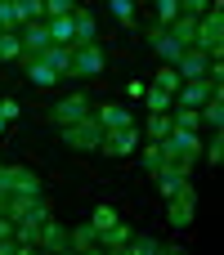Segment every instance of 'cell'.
<instances>
[{
  "label": "cell",
  "instance_id": "6da1fadb",
  "mask_svg": "<svg viewBox=\"0 0 224 255\" xmlns=\"http://www.w3.org/2000/svg\"><path fill=\"white\" fill-rule=\"evenodd\" d=\"M157 148H162V161H166V166L189 170V166L202 157V130H180V126H171V134L157 139Z\"/></svg>",
  "mask_w": 224,
  "mask_h": 255
},
{
  "label": "cell",
  "instance_id": "7a4b0ae2",
  "mask_svg": "<svg viewBox=\"0 0 224 255\" xmlns=\"http://www.w3.org/2000/svg\"><path fill=\"white\" fill-rule=\"evenodd\" d=\"M193 49H202V54H211V58H224V4L220 0H211V9L198 18Z\"/></svg>",
  "mask_w": 224,
  "mask_h": 255
},
{
  "label": "cell",
  "instance_id": "3957f363",
  "mask_svg": "<svg viewBox=\"0 0 224 255\" xmlns=\"http://www.w3.org/2000/svg\"><path fill=\"white\" fill-rule=\"evenodd\" d=\"M58 130H63L67 148H76V152H94V148H99V139H103V130H99V121H94V117H81V121L58 126Z\"/></svg>",
  "mask_w": 224,
  "mask_h": 255
},
{
  "label": "cell",
  "instance_id": "277c9868",
  "mask_svg": "<svg viewBox=\"0 0 224 255\" xmlns=\"http://www.w3.org/2000/svg\"><path fill=\"white\" fill-rule=\"evenodd\" d=\"M193 215H198V188H193V184H184L175 197H166V220H171L175 229H189V224H193Z\"/></svg>",
  "mask_w": 224,
  "mask_h": 255
},
{
  "label": "cell",
  "instance_id": "5b68a950",
  "mask_svg": "<svg viewBox=\"0 0 224 255\" xmlns=\"http://www.w3.org/2000/svg\"><path fill=\"white\" fill-rule=\"evenodd\" d=\"M108 67V54H103V45L99 40H90V45H76L72 49V76H99Z\"/></svg>",
  "mask_w": 224,
  "mask_h": 255
},
{
  "label": "cell",
  "instance_id": "8992f818",
  "mask_svg": "<svg viewBox=\"0 0 224 255\" xmlns=\"http://www.w3.org/2000/svg\"><path fill=\"white\" fill-rule=\"evenodd\" d=\"M135 148H139V130L121 126V130H103V139H99L94 152H103V157H130Z\"/></svg>",
  "mask_w": 224,
  "mask_h": 255
},
{
  "label": "cell",
  "instance_id": "52a82bcc",
  "mask_svg": "<svg viewBox=\"0 0 224 255\" xmlns=\"http://www.w3.org/2000/svg\"><path fill=\"white\" fill-rule=\"evenodd\" d=\"M18 40H22V58H36V54L49 45V27H45V18H36V22H22Z\"/></svg>",
  "mask_w": 224,
  "mask_h": 255
},
{
  "label": "cell",
  "instance_id": "ba28073f",
  "mask_svg": "<svg viewBox=\"0 0 224 255\" xmlns=\"http://www.w3.org/2000/svg\"><path fill=\"white\" fill-rule=\"evenodd\" d=\"M148 45H153V54H157L162 63H171V67H175V58L184 54V45H180L166 27H148Z\"/></svg>",
  "mask_w": 224,
  "mask_h": 255
},
{
  "label": "cell",
  "instance_id": "9c48e42d",
  "mask_svg": "<svg viewBox=\"0 0 224 255\" xmlns=\"http://www.w3.org/2000/svg\"><path fill=\"white\" fill-rule=\"evenodd\" d=\"M211 90H220V85H211L207 76H193V81H180V90H175V99H180L184 108H202V103L211 99Z\"/></svg>",
  "mask_w": 224,
  "mask_h": 255
},
{
  "label": "cell",
  "instance_id": "30bf717a",
  "mask_svg": "<svg viewBox=\"0 0 224 255\" xmlns=\"http://www.w3.org/2000/svg\"><path fill=\"white\" fill-rule=\"evenodd\" d=\"M207 63H211V54H202V49H184L180 58H175V72H180V81H193V76H207Z\"/></svg>",
  "mask_w": 224,
  "mask_h": 255
},
{
  "label": "cell",
  "instance_id": "8fae6325",
  "mask_svg": "<svg viewBox=\"0 0 224 255\" xmlns=\"http://www.w3.org/2000/svg\"><path fill=\"white\" fill-rule=\"evenodd\" d=\"M81 117H90V99H85V94H67V99L54 108V126H72V121H81Z\"/></svg>",
  "mask_w": 224,
  "mask_h": 255
},
{
  "label": "cell",
  "instance_id": "7c38bea8",
  "mask_svg": "<svg viewBox=\"0 0 224 255\" xmlns=\"http://www.w3.org/2000/svg\"><path fill=\"white\" fill-rule=\"evenodd\" d=\"M36 251H67V229H63L54 215L40 224V233H36Z\"/></svg>",
  "mask_w": 224,
  "mask_h": 255
},
{
  "label": "cell",
  "instance_id": "4fadbf2b",
  "mask_svg": "<svg viewBox=\"0 0 224 255\" xmlns=\"http://www.w3.org/2000/svg\"><path fill=\"white\" fill-rule=\"evenodd\" d=\"M90 117L99 121V130H121V126H135L126 103H103V108H99V112H90Z\"/></svg>",
  "mask_w": 224,
  "mask_h": 255
},
{
  "label": "cell",
  "instance_id": "5bb4252c",
  "mask_svg": "<svg viewBox=\"0 0 224 255\" xmlns=\"http://www.w3.org/2000/svg\"><path fill=\"white\" fill-rule=\"evenodd\" d=\"M36 58H40V63H49L58 76H72V45H54V40H49Z\"/></svg>",
  "mask_w": 224,
  "mask_h": 255
},
{
  "label": "cell",
  "instance_id": "9a60e30c",
  "mask_svg": "<svg viewBox=\"0 0 224 255\" xmlns=\"http://www.w3.org/2000/svg\"><path fill=\"white\" fill-rule=\"evenodd\" d=\"M153 179H157V193H162V197H175V193L189 184V170H180V166H162V170H153Z\"/></svg>",
  "mask_w": 224,
  "mask_h": 255
},
{
  "label": "cell",
  "instance_id": "2e32d148",
  "mask_svg": "<svg viewBox=\"0 0 224 255\" xmlns=\"http://www.w3.org/2000/svg\"><path fill=\"white\" fill-rule=\"evenodd\" d=\"M72 27H76L72 49H76V45H90V40L99 36V22H94V13H90V9H72Z\"/></svg>",
  "mask_w": 224,
  "mask_h": 255
},
{
  "label": "cell",
  "instance_id": "e0dca14e",
  "mask_svg": "<svg viewBox=\"0 0 224 255\" xmlns=\"http://www.w3.org/2000/svg\"><path fill=\"white\" fill-rule=\"evenodd\" d=\"M198 112H202V126H211V130H224V85H220V90H211V99H207Z\"/></svg>",
  "mask_w": 224,
  "mask_h": 255
},
{
  "label": "cell",
  "instance_id": "ac0fdd59",
  "mask_svg": "<svg viewBox=\"0 0 224 255\" xmlns=\"http://www.w3.org/2000/svg\"><path fill=\"white\" fill-rule=\"evenodd\" d=\"M22 67H27V81H31L36 90H49V85L58 81V72H54L49 63H40V58H22Z\"/></svg>",
  "mask_w": 224,
  "mask_h": 255
},
{
  "label": "cell",
  "instance_id": "d6986e66",
  "mask_svg": "<svg viewBox=\"0 0 224 255\" xmlns=\"http://www.w3.org/2000/svg\"><path fill=\"white\" fill-rule=\"evenodd\" d=\"M126 251H130V255H166V242L153 238V233H130Z\"/></svg>",
  "mask_w": 224,
  "mask_h": 255
},
{
  "label": "cell",
  "instance_id": "ffe728a7",
  "mask_svg": "<svg viewBox=\"0 0 224 255\" xmlns=\"http://www.w3.org/2000/svg\"><path fill=\"white\" fill-rule=\"evenodd\" d=\"M67 247H72V251H99V233H94V224H90V220L76 224V229L67 233Z\"/></svg>",
  "mask_w": 224,
  "mask_h": 255
},
{
  "label": "cell",
  "instance_id": "44dd1931",
  "mask_svg": "<svg viewBox=\"0 0 224 255\" xmlns=\"http://www.w3.org/2000/svg\"><path fill=\"white\" fill-rule=\"evenodd\" d=\"M126 242H130V224H121V220L99 233V251H126Z\"/></svg>",
  "mask_w": 224,
  "mask_h": 255
},
{
  "label": "cell",
  "instance_id": "7402d4cb",
  "mask_svg": "<svg viewBox=\"0 0 224 255\" xmlns=\"http://www.w3.org/2000/svg\"><path fill=\"white\" fill-rule=\"evenodd\" d=\"M45 27H49V40H54V45H72V40H76L72 13H63V18H45Z\"/></svg>",
  "mask_w": 224,
  "mask_h": 255
},
{
  "label": "cell",
  "instance_id": "603a6c76",
  "mask_svg": "<svg viewBox=\"0 0 224 255\" xmlns=\"http://www.w3.org/2000/svg\"><path fill=\"white\" fill-rule=\"evenodd\" d=\"M166 31H171V36H175V40H180V45L189 49V45H193V31H198V18H189V13H180V18H175V22L166 27Z\"/></svg>",
  "mask_w": 224,
  "mask_h": 255
},
{
  "label": "cell",
  "instance_id": "cb8c5ba5",
  "mask_svg": "<svg viewBox=\"0 0 224 255\" xmlns=\"http://www.w3.org/2000/svg\"><path fill=\"white\" fill-rule=\"evenodd\" d=\"M13 18H18V27L45 18V0H13Z\"/></svg>",
  "mask_w": 224,
  "mask_h": 255
},
{
  "label": "cell",
  "instance_id": "d4e9b609",
  "mask_svg": "<svg viewBox=\"0 0 224 255\" xmlns=\"http://www.w3.org/2000/svg\"><path fill=\"white\" fill-rule=\"evenodd\" d=\"M144 103H148V112H171L175 94H166V90H157V85H144Z\"/></svg>",
  "mask_w": 224,
  "mask_h": 255
},
{
  "label": "cell",
  "instance_id": "484cf974",
  "mask_svg": "<svg viewBox=\"0 0 224 255\" xmlns=\"http://www.w3.org/2000/svg\"><path fill=\"white\" fill-rule=\"evenodd\" d=\"M171 126H180V130H202V112H198V108H184V103H180V108L171 112Z\"/></svg>",
  "mask_w": 224,
  "mask_h": 255
},
{
  "label": "cell",
  "instance_id": "4316f807",
  "mask_svg": "<svg viewBox=\"0 0 224 255\" xmlns=\"http://www.w3.org/2000/svg\"><path fill=\"white\" fill-rule=\"evenodd\" d=\"M13 58H22V40L18 31H0V63H13Z\"/></svg>",
  "mask_w": 224,
  "mask_h": 255
},
{
  "label": "cell",
  "instance_id": "83f0119b",
  "mask_svg": "<svg viewBox=\"0 0 224 255\" xmlns=\"http://www.w3.org/2000/svg\"><path fill=\"white\" fill-rule=\"evenodd\" d=\"M220 157H224V134L211 130V143H202V161L207 166H220Z\"/></svg>",
  "mask_w": 224,
  "mask_h": 255
},
{
  "label": "cell",
  "instance_id": "f1b7e54d",
  "mask_svg": "<svg viewBox=\"0 0 224 255\" xmlns=\"http://www.w3.org/2000/svg\"><path fill=\"white\" fill-rule=\"evenodd\" d=\"M153 85H157V90H166V94H175V90H180V72H175L171 63H162V72L153 76Z\"/></svg>",
  "mask_w": 224,
  "mask_h": 255
},
{
  "label": "cell",
  "instance_id": "f546056e",
  "mask_svg": "<svg viewBox=\"0 0 224 255\" xmlns=\"http://www.w3.org/2000/svg\"><path fill=\"white\" fill-rule=\"evenodd\" d=\"M171 134V112H153L148 117V139L157 143V139H166Z\"/></svg>",
  "mask_w": 224,
  "mask_h": 255
},
{
  "label": "cell",
  "instance_id": "4dcf8cb0",
  "mask_svg": "<svg viewBox=\"0 0 224 255\" xmlns=\"http://www.w3.org/2000/svg\"><path fill=\"white\" fill-rule=\"evenodd\" d=\"M139 166H144V170H148V175H153V170H162V166H166V161H162V148H157V143H153V139H148V148H139Z\"/></svg>",
  "mask_w": 224,
  "mask_h": 255
},
{
  "label": "cell",
  "instance_id": "1f68e13d",
  "mask_svg": "<svg viewBox=\"0 0 224 255\" xmlns=\"http://www.w3.org/2000/svg\"><path fill=\"white\" fill-rule=\"evenodd\" d=\"M108 9L121 27H135V0H108Z\"/></svg>",
  "mask_w": 224,
  "mask_h": 255
},
{
  "label": "cell",
  "instance_id": "d6a6232c",
  "mask_svg": "<svg viewBox=\"0 0 224 255\" xmlns=\"http://www.w3.org/2000/svg\"><path fill=\"white\" fill-rule=\"evenodd\" d=\"M157 4V27H171L180 18V0H153Z\"/></svg>",
  "mask_w": 224,
  "mask_h": 255
},
{
  "label": "cell",
  "instance_id": "836d02e7",
  "mask_svg": "<svg viewBox=\"0 0 224 255\" xmlns=\"http://www.w3.org/2000/svg\"><path fill=\"white\" fill-rule=\"evenodd\" d=\"M90 224H94V233H103V229H112V224H117V211H112V206H94Z\"/></svg>",
  "mask_w": 224,
  "mask_h": 255
},
{
  "label": "cell",
  "instance_id": "e575fe53",
  "mask_svg": "<svg viewBox=\"0 0 224 255\" xmlns=\"http://www.w3.org/2000/svg\"><path fill=\"white\" fill-rule=\"evenodd\" d=\"M72 9H76V0H45V18H63Z\"/></svg>",
  "mask_w": 224,
  "mask_h": 255
},
{
  "label": "cell",
  "instance_id": "d590c367",
  "mask_svg": "<svg viewBox=\"0 0 224 255\" xmlns=\"http://www.w3.org/2000/svg\"><path fill=\"white\" fill-rule=\"evenodd\" d=\"M0 31H18V18H13V0H0Z\"/></svg>",
  "mask_w": 224,
  "mask_h": 255
},
{
  "label": "cell",
  "instance_id": "8d00e7d4",
  "mask_svg": "<svg viewBox=\"0 0 224 255\" xmlns=\"http://www.w3.org/2000/svg\"><path fill=\"white\" fill-rule=\"evenodd\" d=\"M211 9V0H180V13H189V18H202Z\"/></svg>",
  "mask_w": 224,
  "mask_h": 255
},
{
  "label": "cell",
  "instance_id": "74e56055",
  "mask_svg": "<svg viewBox=\"0 0 224 255\" xmlns=\"http://www.w3.org/2000/svg\"><path fill=\"white\" fill-rule=\"evenodd\" d=\"M18 112H22V108H18V99H0V117H4V121H13Z\"/></svg>",
  "mask_w": 224,
  "mask_h": 255
},
{
  "label": "cell",
  "instance_id": "f35d334b",
  "mask_svg": "<svg viewBox=\"0 0 224 255\" xmlns=\"http://www.w3.org/2000/svg\"><path fill=\"white\" fill-rule=\"evenodd\" d=\"M4 197H9V193H4V188H0V211H4Z\"/></svg>",
  "mask_w": 224,
  "mask_h": 255
},
{
  "label": "cell",
  "instance_id": "ab89813d",
  "mask_svg": "<svg viewBox=\"0 0 224 255\" xmlns=\"http://www.w3.org/2000/svg\"><path fill=\"white\" fill-rule=\"evenodd\" d=\"M4 126H9V121H4V117H0V134H4Z\"/></svg>",
  "mask_w": 224,
  "mask_h": 255
},
{
  "label": "cell",
  "instance_id": "60d3db41",
  "mask_svg": "<svg viewBox=\"0 0 224 255\" xmlns=\"http://www.w3.org/2000/svg\"><path fill=\"white\" fill-rule=\"evenodd\" d=\"M135 4H148V0H135Z\"/></svg>",
  "mask_w": 224,
  "mask_h": 255
}]
</instances>
